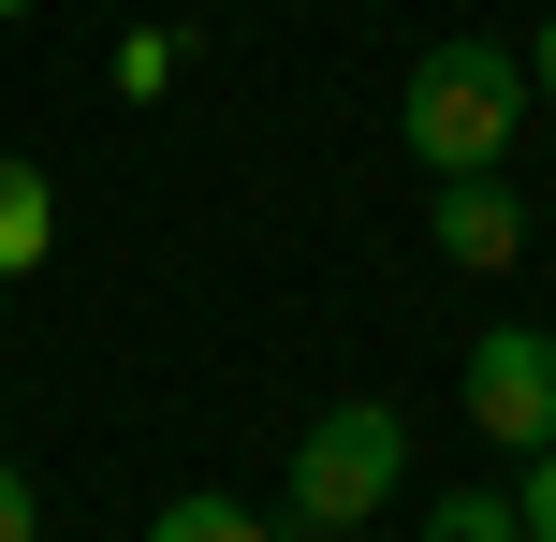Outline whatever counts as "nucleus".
<instances>
[{"label": "nucleus", "mask_w": 556, "mask_h": 542, "mask_svg": "<svg viewBox=\"0 0 556 542\" xmlns=\"http://www.w3.org/2000/svg\"><path fill=\"white\" fill-rule=\"evenodd\" d=\"M528 45H498V29H440V45L410 59V88H395V133H410L425 176H498L513 133H528Z\"/></svg>", "instance_id": "f257e3e1"}, {"label": "nucleus", "mask_w": 556, "mask_h": 542, "mask_svg": "<svg viewBox=\"0 0 556 542\" xmlns=\"http://www.w3.org/2000/svg\"><path fill=\"white\" fill-rule=\"evenodd\" d=\"M395 469H410V426H395V396H337L323 426L293 440V528H366L395 499Z\"/></svg>", "instance_id": "f03ea898"}, {"label": "nucleus", "mask_w": 556, "mask_h": 542, "mask_svg": "<svg viewBox=\"0 0 556 542\" xmlns=\"http://www.w3.org/2000/svg\"><path fill=\"white\" fill-rule=\"evenodd\" d=\"M469 426L498 440V455H542L556 440V338L542 323H483L469 338Z\"/></svg>", "instance_id": "7ed1b4c3"}, {"label": "nucleus", "mask_w": 556, "mask_h": 542, "mask_svg": "<svg viewBox=\"0 0 556 542\" xmlns=\"http://www.w3.org/2000/svg\"><path fill=\"white\" fill-rule=\"evenodd\" d=\"M440 264H469V279H498L513 250H528V205H513V176H440Z\"/></svg>", "instance_id": "20e7f679"}, {"label": "nucleus", "mask_w": 556, "mask_h": 542, "mask_svg": "<svg viewBox=\"0 0 556 542\" xmlns=\"http://www.w3.org/2000/svg\"><path fill=\"white\" fill-rule=\"evenodd\" d=\"M45 250H59V176L0 147V279H29V264H45Z\"/></svg>", "instance_id": "39448f33"}, {"label": "nucleus", "mask_w": 556, "mask_h": 542, "mask_svg": "<svg viewBox=\"0 0 556 542\" xmlns=\"http://www.w3.org/2000/svg\"><path fill=\"white\" fill-rule=\"evenodd\" d=\"M147 542H278L250 499H162V514H147Z\"/></svg>", "instance_id": "423d86ee"}, {"label": "nucleus", "mask_w": 556, "mask_h": 542, "mask_svg": "<svg viewBox=\"0 0 556 542\" xmlns=\"http://www.w3.org/2000/svg\"><path fill=\"white\" fill-rule=\"evenodd\" d=\"M425 542H528V514H513V484L483 499V484H454L440 514H425Z\"/></svg>", "instance_id": "0eeeda50"}, {"label": "nucleus", "mask_w": 556, "mask_h": 542, "mask_svg": "<svg viewBox=\"0 0 556 542\" xmlns=\"http://www.w3.org/2000/svg\"><path fill=\"white\" fill-rule=\"evenodd\" d=\"M513 514H528V542H556V440H542L528 469H513Z\"/></svg>", "instance_id": "6e6552de"}, {"label": "nucleus", "mask_w": 556, "mask_h": 542, "mask_svg": "<svg viewBox=\"0 0 556 542\" xmlns=\"http://www.w3.org/2000/svg\"><path fill=\"white\" fill-rule=\"evenodd\" d=\"M0 542H45V484H29L15 455H0Z\"/></svg>", "instance_id": "1a4fd4ad"}, {"label": "nucleus", "mask_w": 556, "mask_h": 542, "mask_svg": "<svg viewBox=\"0 0 556 542\" xmlns=\"http://www.w3.org/2000/svg\"><path fill=\"white\" fill-rule=\"evenodd\" d=\"M528 88H542V103H556V15L528 29Z\"/></svg>", "instance_id": "9d476101"}, {"label": "nucleus", "mask_w": 556, "mask_h": 542, "mask_svg": "<svg viewBox=\"0 0 556 542\" xmlns=\"http://www.w3.org/2000/svg\"><path fill=\"white\" fill-rule=\"evenodd\" d=\"M15 15H29V0H0V29H15Z\"/></svg>", "instance_id": "9b49d317"}, {"label": "nucleus", "mask_w": 556, "mask_h": 542, "mask_svg": "<svg viewBox=\"0 0 556 542\" xmlns=\"http://www.w3.org/2000/svg\"><path fill=\"white\" fill-rule=\"evenodd\" d=\"M337 542H366V528H337Z\"/></svg>", "instance_id": "f8f14e48"}, {"label": "nucleus", "mask_w": 556, "mask_h": 542, "mask_svg": "<svg viewBox=\"0 0 556 542\" xmlns=\"http://www.w3.org/2000/svg\"><path fill=\"white\" fill-rule=\"evenodd\" d=\"M0 293H15V279H0Z\"/></svg>", "instance_id": "ddd939ff"}]
</instances>
